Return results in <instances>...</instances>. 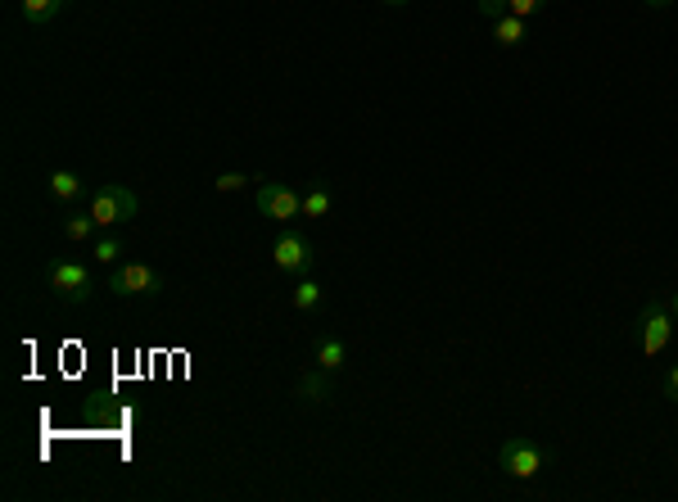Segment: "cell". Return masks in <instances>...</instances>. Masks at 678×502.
Instances as JSON below:
<instances>
[{"instance_id":"1","label":"cell","mask_w":678,"mask_h":502,"mask_svg":"<svg viewBox=\"0 0 678 502\" xmlns=\"http://www.w3.org/2000/svg\"><path fill=\"white\" fill-rule=\"evenodd\" d=\"M136 213H141V199H136V190H127L123 181H109V186H100L91 195V218L100 231L136 222Z\"/></svg>"},{"instance_id":"2","label":"cell","mask_w":678,"mask_h":502,"mask_svg":"<svg viewBox=\"0 0 678 502\" xmlns=\"http://www.w3.org/2000/svg\"><path fill=\"white\" fill-rule=\"evenodd\" d=\"M633 340H638V349L647 353V358L665 353V349H669V340H674V313H669V304H660V299L642 304V313H638V331H633Z\"/></svg>"},{"instance_id":"3","label":"cell","mask_w":678,"mask_h":502,"mask_svg":"<svg viewBox=\"0 0 678 502\" xmlns=\"http://www.w3.org/2000/svg\"><path fill=\"white\" fill-rule=\"evenodd\" d=\"M46 281H50V290H55L64 304H86V299H91V290H95L91 267H86V263H73V258H59V263H50Z\"/></svg>"},{"instance_id":"4","label":"cell","mask_w":678,"mask_h":502,"mask_svg":"<svg viewBox=\"0 0 678 502\" xmlns=\"http://www.w3.org/2000/svg\"><path fill=\"white\" fill-rule=\"evenodd\" d=\"M159 290H163V276L150 263H118L109 272V294H118V299H150Z\"/></svg>"},{"instance_id":"5","label":"cell","mask_w":678,"mask_h":502,"mask_svg":"<svg viewBox=\"0 0 678 502\" xmlns=\"http://www.w3.org/2000/svg\"><path fill=\"white\" fill-rule=\"evenodd\" d=\"M254 204H258L263 218L281 222V227H290L294 218H303V195L299 190H290V186H281V181H263L258 195H254Z\"/></svg>"},{"instance_id":"6","label":"cell","mask_w":678,"mask_h":502,"mask_svg":"<svg viewBox=\"0 0 678 502\" xmlns=\"http://www.w3.org/2000/svg\"><path fill=\"white\" fill-rule=\"evenodd\" d=\"M543 462H547L543 448H534L529 439H520V435L502 439V448H498V466L507 475H516V480H534V475L543 471Z\"/></svg>"},{"instance_id":"7","label":"cell","mask_w":678,"mask_h":502,"mask_svg":"<svg viewBox=\"0 0 678 502\" xmlns=\"http://www.w3.org/2000/svg\"><path fill=\"white\" fill-rule=\"evenodd\" d=\"M272 258H276V267H281V272L303 276L312 263H317V249H312V240L303 236V231H281V236H276V245H272Z\"/></svg>"},{"instance_id":"8","label":"cell","mask_w":678,"mask_h":502,"mask_svg":"<svg viewBox=\"0 0 678 502\" xmlns=\"http://www.w3.org/2000/svg\"><path fill=\"white\" fill-rule=\"evenodd\" d=\"M529 37V19H520V14H502V19H493V41L498 46H520V41Z\"/></svg>"},{"instance_id":"9","label":"cell","mask_w":678,"mask_h":502,"mask_svg":"<svg viewBox=\"0 0 678 502\" xmlns=\"http://www.w3.org/2000/svg\"><path fill=\"white\" fill-rule=\"evenodd\" d=\"M299 398L303 403H326L330 398V371L326 367H312L299 376Z\"/></svg>"},{"instance_id":"10","label":"cell","mask_w":678,"mask_h":502,"mask_svg":"<svg viewBox=\"0 0 678 502\" xmlns=\"http://www.w3.org/2000/svg\"><path fill=\"white\" fill-rule=\"evenodd\" d=\"M349 362V344L344 340H335V335H326V340L317 344V367H326V371H339Z\"/></svg>"},{"instance_id":"11","label":"cell","mask_w":678,"mask_h":502,"mask_svg":"<svg viewBox=\"0 0 678 502\" xmlns=\"http://www.w3.org/2000/svg\"><path fill=\"white\" fill-rule=\"evenodd\" d=\"M290 299H294V308H299V313H312V308L326 304V290H321L317 281H299L290 290Z\"/></svg>"},{"instance_id":"12","label":"cell","mask_w":678,"mask_h":502,"mask_svg":"<svg viewBox=\"0 0 678 502\" xmlns=\"http://www.w3.org/2000/svg\"><path fill=\"white\" fill-rule=\"evenodd\" d=\"M68 0H23V19L28 23H50L59 10H64Z\"/></svg>"},{"instance_id":"13","label":"cell","mask_w":678,"mask_h":502,"mask_svg":"<svg viewBox=\"0 0 678 502\" xmlns=\"http://www.w3.org/2000/svg\"><path fill=\"white\" fill-rule=\"evenodd\" d=\"M50 195H55V199H77V195H82V177L59 168L55 177H50Z\"/></svg>"},{"instance_id":"14","label":"cell","mask_w":678,"mask_h":502,"mask_svg":"<svg viewBox=\"0 0 678 502\" xmlns=\"http://www.w3.org/2000/svg\"><path fill=\"white\" fill-rule=\"evenodd\" d=\"M326 213H330V190L312 186L308 195H303V218H326Z\"/></svg>"},{"instance_id":"15","label":"cell","mask_w":678,"mask_h":502,"mask_svg":"<svg viewBox=\"0 0 678 502\" xmlns=\"http://www.w3.org/2000/svg\"><path fill=\"white\" fill-rule=\"evenodd\" d=\"M118 258H123V240H118V236H100V240H95V263H100V267H118Z\"/></svg>"},{"instance_id":"16","label":"cell","mask_w":678,"mask_h":502,"mask_svg":"<svg viewBox=\"0 0 678 502\" xmlns=\"http://www.w3.org/2000/svg\"><path fill=\"white\" fill-rule=\"evenodd\" d=\"M95 231H100V227H95L91 213H73V218H64V236L68 240H91Z\"/></svg>"},{"instance_id":"17","label":"cell","mask_w":678,"mask_h":502,"mask_svg":"<svg viewBox=\"0 0 678 502\" xmlns=\"http://www.w3.org/2000/svg\"><path fill=\"white\" fill-rule=\"evenodd\" d=\"M245 181H249V177H245V172H222V177H217V181H213V186H217V190H222V195H231V190H245Z\"/></svg>"},{"instance_id":"18","label":"cell","mask_w":678,"mask_h":502,"mask_svg":"<svg viewBox=\"0 0 678 502\" xmlns=\"http://www.w3.org/2000/svg\"><path fill=\"white\" fill-rule=\"evenodd\" d=\"M547 0H511V10L507 14H520V19H534L538 10H543Z\"/></svg>"},{"instance_id":"19","label":"cell","mask_w":678,"mask_h":502,"mask_svg":"<svg viewBox=\"0 0 678 502\" xmlns=\"http://www.w3.org/2000/svg\"><path fill=\"white\" fill-rule=\"evenodd\" d=\"M475 5H480L484 19H502V14L511 10V0H475Z\"/></svg>"},{"instance_id":"20","label":"cell","mask_w":678,"mask_h":502,"mask_svg":"<svg viewBox=\"0 0 678 502\" xmlns=\"http://www.w3.org/2000/svg\"><path fill=\"white\" fill-rule=\"evenodd\" d=\"M665 398H674V403H678V367L665 376Z\"/></svg>"},{"instance_id":"21","label":"cell","mask_w":678,"mask_h":502,"mask_svg":"<svg viewBox=\"0 0 678 502\" xmlns=\"http://www.w3.org/2000/svg\"><path fill=\"white\" fill-rule=\"evenodd\" d=\"M642 5H651V10H665V5H674V0H642Z\"/></svg>"},{"instance_id":"22","label":"cell","mask_w":678,"mask_h":502,"mask_svg":"<svg viewBox=\"0 0 678 502\" xmlns=\"http://www.w3.org/2000/svg\"><path fill=\"white\" fill-rule=\"evenodd\" d=\"M669 313H674V322H678V290H674V299H669Z\"/></svg>"},{"instance_id":"23","label":"cell","mask_w":678,"mask_h":502,"mask_svg":"<svg viewBox=\"0 0 678 502\" xmlns=\"http://www.w3.org/2000/svg\"><path fill=\"white\" fill-rule=\"evenodd\" d=\"M385 5H412V0H385Z\"/></svg>"}]
</instances>
